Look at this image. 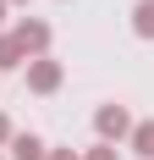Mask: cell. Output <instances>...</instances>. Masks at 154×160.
<instances>
[{
  "label": "cell",
  "instance_id": "9",
  "mask_svg": "<svg viewBox=\"0 0 154 160\" xmlns=\"http://www.w3.org/2000/svg\"><path fill=\"white\" fill-rule=\"evenodd\" d=\"M44 160H83V155H72V149H50Z\"/></svg>",
  "mask_w": 154,
  "mask_h": 160
},
{
  "label": "cell",
  "instance_id": "3",
  "mask_svg": "<svg viewBox=\"0 0 154 160\" xmlns=\"http://www.w3.org/2000/svg\"><path fill=\"white\" fill-rule=\"evenodd\" d=\"M28 88H33V94H55V88H61V61L33 55V61H28Z\"/></svg>",
  "mask_w": 154,
  "mask_h": 160
},
{
  "label": "cell",
  "instance_id": "11",
  "mask_svg": "<svg viewBox=\"0 0 154 160\" xmlns=\"http://www.w3.org/2000/svg\"><path fill=\"white\" fill-rule=\"evenodd\" d=\"M0 22H6V0H0Z\"/></svg>",
  "mask_w": 154,
  "mask_h": 160
},
{
  "label": "cell",
  "instance_id": "10",
  "mask_svg": "<svg viewBox=\"0 0 154 160\" xmlns=\"http://www.w3.org/2000/svg\"><path fill=\"white\" fill-rule=\"evenodd\" d=\"M11 132H17V127L6 122V116H0V144H11Z\"/></svg>",
  "mask_w": 154,
  "mask_h": 160
},
{
  "label": "cell",
  "instance_id": "8",
  "mask_svg": "<svg viewBox=\"0 0 154 160\" xmlns=\"http://www.w3.org/2000/svg\"><path fill=\"white\" fill-rule=\"evenodd\" d=\"M83 160H116V144H94V149H88Z\"/></svg>",
  "mask_w": 154,
  "mask_h": 160
},
{
  "label": "cell",
  "instance_id": "5",
  "mask_svg": "<svg viewBox=\"0 0 154 160\" xmlns=\"http://www.w3.org/2000/svg\"><path fill=\"white\" fill-rule=\"evenodd\" d=\"M127 138H132V155L138 160H154V122H132Z\"/></svg>",
  "mask_w": 154,
  "mask_h": 160
},
{
  "label": "cell",
  "instance_id": "1",
  "mask_svg": "<svg viewBox=\"0 0 154 160\" xmlns=\"http://www.w3.org/2000/svg\"><path fill=\"white\" fill-rule=\"evenodd\" d=\"M11 44H17V55L22 61H33V55H50V28L39 22V17H22L11 28Z\"/></svg>",
  "mask_w": 154,
  "mask_h": 160
},
{
  "label": "cell",
  "instance_id": "13",
  "mask_svg": "<svg viewBox=\"0 0 154 160\" xmlns=\"http://www.w3.org/2000/svg\"><path fill=\"white\" fill-rule=\"evenodd\" d=\"M0 160H6V155H0Z\"/></svg>",
  "mask_w": 154,
  "mask_h": 160
},
{
  "label": "cell",
  "instance_id": "7",
  "mask_svg": "<svg viewBox=\"0 0 154 160\" xmlns=\"http://www.w3.org/2000/svg\"><path fill=\"white\" fill-rule=\"evenodd\" d=\"M11 66H22V55H17L11 33H0V72H11Z\"/></svg>",
  "mask_w": 154,
  "mask_h": 160
},
{
  "label": "cell",
  "instance_id": "2",
  "mask_svg": "<svg viewBox=\"0 0 154 160\" xmlns=\"http://www.w3.org/2000/svg\"><path fill=\"white\" fill-rule=\"evenodd\" d=\"M94 127H99V144H116V138L132 132V116H127V105H99Z\"/></svg>",
  "mask_w": 154,
  "mask_h": 160
},
{
  "label": "cell",
  "instance_id": "12",
  "mask_svg": "<svg viewBox=\"0 0 154 160\" xmlns=\"http://www.w3.org/2000/svg\"><path fill=\"white\" fill-rule=\"evenodd\" d=\"M17 6H28V0H17Z\"/></svg>",
  "mask_w": 154,
  "mask_h": 160
},
{
  "label": "cell",
  "instance_id": "6",
  "mask_svg": "<svg viewBox=\"0 0 154 160\" xmlns=\"http://www.w3.org/2000/svg\"><path fill=\"white\" fill-rule=\"evenodd\" d=\"M132 33L138 39H154V0H138L132 6Z\"/></svg>",
  "mask_w": 154,
  "mask_h": 160
},
{
  "label": "cell",
  "instance_id": "4",
  "mask_svg": "<svg viewBox=\"0 0 154 160\" xmlns=\"http://www.w3.org/2000/svg\"><path fill=\"white\" fill-rule=\"evenodd\" d=\"M44 138L39 132H11V160H44Z\"/></svg>",
  "mask_w": 154,
  "mask_h": 160
}]
</instances>
